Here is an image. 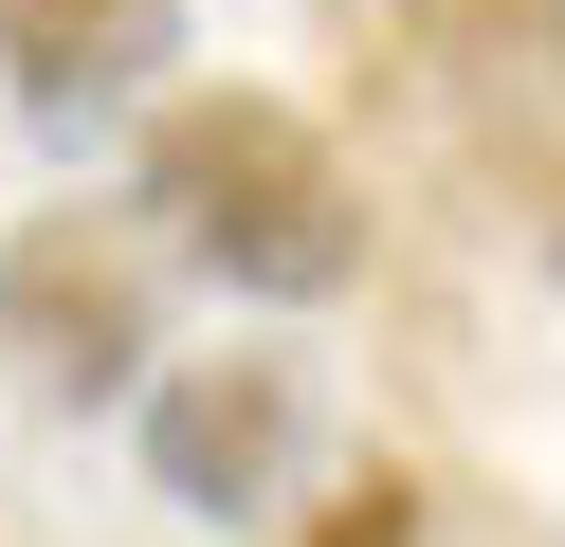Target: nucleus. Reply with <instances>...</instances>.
Instances as JSON below:
<instances>
[{
  "label": "nucleus",
  "mask_w": 565,
  "mask_h": 547,
  "mask_svg": "<svg viewBox=\"0 0 565 547\" xmlns=\"http://www.w3.org/2000/svg\"><path fill=\"white\" fill-rule=\"evenodd\" d=\"M147 347H164V274H147L128 219L55 201V219L0 238V365H19L38 401H128V383H147Z\"/></svg>",
  "instance_id": "nucleus-2"
},
{
  "label": "nucleus",
  "mask_w": 565,
  "mask_h": 547,
  "mask_svg": "<svg viewBox=\"0 0 565 547\" xmlns=\"http://www.w3.org/2000/svg\"><path fill=\"white\" fill-rule=\"evenodd\" d=\"M292 547H438V493H419L402 456H365L329 511H292Z\"/></svg>",
  "instance_id": "nucleus-5"
},
{
  "label": "nucleus",
  "mask_w": 565,
  "mask_h": 547,
  "mask_svg": "<svg viewBox=\"0 0 565 547\" xmlns=\"http://www.w3.org/2000/svg\"><path fill=\"white\" fill-rule=\"evenodd\" d=\"M147 73H183V0H0V92L55 128L128 109Z\"/></svg>",
  "instance_id": "nucleus-4"
},
{
  "label": "nucleus",
  "mask_w": 565,
  "mask_h": 547,
  "mask_svg": "<svg viewBox=\"0 0 565 547\" xmlns=\"http://www.w3.org/2000/svg\"><path fill=\"white\" fill-rule=\"evenodd\" d=\"M147 219L220 292H274V311H310V292L365 274V182H347V146L310 128L292 92H256V73H201V92L147 109Z\"/></svg>",
  "instance_id": "nucleus-1"
},
{
  "label": "nucleus",
  "mask_w": 565,
  "mask_h": 547,
  "mask_svg": "<svg viewBox=\"0 0 565 547\" xmlns=\"http://www.w3.org/2000/svg\"><path fill=\"white\" fill-rule=\"evenodd\" d=\"M292 456H310V365L292 347H220V365H164V383H147L164 511H274Z\"/></svg>",
  "instance_id": "nucleus-3"
}]
</instances>
